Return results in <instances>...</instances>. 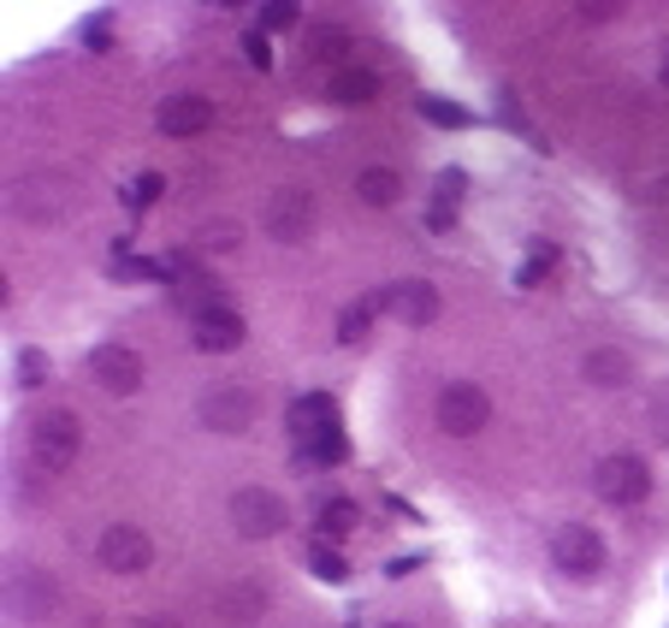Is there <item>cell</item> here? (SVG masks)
Segmentation results:
<instances>
[{"instance_id":"27","label":"cell","mask_w":669,"mask_h":628,"mask_svg":"<svg viewBox=\"0 0 669 628\" xmlns=\"http://www.w3.org/2000/svg\"><path fill=\"white\" fill-rule=\"evenodd\" d=\"M243 54H250V66H255V71H267V66H273V48H267V36H261V31L243 36Z\"/></svg>"},{"instance_id":"30","label":"cell","mask_w":669,"mask_h":628,"mask_svg":"<svg viewBox=\"0 0 669 628\" xmlns=\"http://www.w3.org/2000/svg\"><path fill=\"white\" fill-rule=\"evenodd\" d=\"M83 42H90V48H101V42H107V24L90 19V24H83Z\"/></svg>"},{"instance_id":"10","label":"cell","mask_w":669,"mask_h":628,"mask_svg":"<svg viewBox=\"0 0 669 628\" xmlns=\"http://www.w3.org/2000/svg\"><path fill=\"white\" fill-rule=\"evenodd\" d=\"M95 558H101V569H113V575H142V569L154 563V546H149V534H142V528L113 522V528L101 534Z\"/></svg>"},{"instance_id":"31","label":"cell","mask_w":669,"mask_h":628,"mask_svg":"<svg viewBox=\"0 0 669 628\" xmlns=\"http://www.w3.org/2000/svg\"><path fill=\"white\" fill-rule=\"evenodd\" d=\"M130 628H178L172 617H142V623H130Z\"/></svg>"},{"instance_id":"4","label":"cell","mask_w":669,"mask_h":628,"mask_svg":"<svg viewBox=\"0 0 669 628\" xmlns=\"http://www.w3.org/2000/svg\"><path fill=\"white\" fill-rule=\"evenodd\" d=\"M486 421H492V398L474 386V379H450V386L439 391V427L450 433V439H474Z\"/></svg>"},{"instance_id":"16","label":"cell","mask_w":669,"mask_h":628,"mask_svg":"<svg viewBox=\"0 0 669 628\" xmlns=\"http://www.w3.org/2000/svg\"><path fill=\"white\" fill-rule=\"evenodd\" d=\"M326 95L338 101V107H368V101L380 95V78H373L368 66H338L326 78Z\"/></svg>"},{"instance_id":"9","label":"cell","mask_w":669,"mask_h":628,"mask_svg":"<svg viewBox=\"0 0 669 628\" xmlns=\"http://www.w3.org/2000/svg\"><path fill=\"white\" fill-rule=\"evenodd\" d=\"M231 528L243 539H273L285 528V499L267 487H243L238 499H231Z\"/></svg>"},{"instance_id":"25","label":"cell","mask_w":669,"mask_h":628,"mask_svg":"<svg viewBox=\"0 0 669 628\" xmlns=\"http://www.w3.org/2000/svg\"><path fill=\"white\" fill-rule=\"evenodd\" d=\"M42 379H48V356H42V350H24V356H19V386L36 391Z\"/></svg>"},{"instance_id":"8","label":"cell","mask_w":669,"mask_h":628,"mask_svg":"<svg viewBox=\"0 0 669 628\" xmlns=\"http://www.w3.org/2000/svg\"><path fill=\"white\" fill-rule=\"evenodd\" d=\"M71 208V179L60 172H31V179L12 184V214H24V220H60Z\"/></svg>"},{"instance_id":"7","label":"cell","mask_w":669,"mask_h":628,"mask_svg":"<svg viewBox=\"0 0 669 628\" xmlns=\"http://www.w3.org/2000/svg\"><path fill=\"white\" fill-rule=\"evenodd\" d=\"M592 487H599V499H604V504L628 510V504L646 499L651 475H646V463H639L634 450H616V457H604L599 469H592Z\"/></svg>"},{"instance_id":"2","label":"cell","mask_w":669,"mask_h":628,"mask_svg":"<svg viewBox=\"0 0 669 628\" xmlns=\"http://www.w3.org/2000/svg\"><path fill=\"white\" fill-rule=\"evenodd\" d=\"M261 231H267L273 243H309V231H314V196H309V190H297V184L273 190L267 208H261Z\"/></svg>"},{"instance_id":"33","label":"cell","mask_w":669,"mask_h":628,"mask_svg":"<svg viewBox=\"0 0 669 628\" xmlns=\"http://www.w3.org/2000/svg\"><path fill=\"white\" fill-rule=\"evenodd\" d=\"M664 83H669V66H664Z\"/></svg>"},{"instance_id":"21","label":"cell","mask_w":669,"mask_h":628,"mask_svg":"<svg viewBox=\"0 0 669 628\" xmlns=\"http://www.w3.org/2000/svg\"><path fill=\"white\" fill-rule=\"evenodd\" d=\"M226 250H238V226H231V220L196 231V255H226Z\"/></svg>"},{"instance_id":"26","label":"cell","mask_w":669,"mask_h":628,"mask_svg":"<svg viewBox=\"0 0 669 628\" xmlns=\"http://www.w3.org/2000/svg\"><path fill=\"white\" fill-rule=\"evenodd\" d=\"M160 190H166V179H160V172H142V179L125 190V202H130V208H149V202L160 196Z\"/></svg>"},{"instance_id":"17","label":"cell","mask_w":669,"mask_h":628,"mask_svg":"<svg viewBox=\"0 0 669 628\" xmlns=\"http://www.w3.org/2000/svg\"><path fill=\"white\" fill-rule=\"evenodd\" d=\"M587 379L592 386H604V391H616V386H628L634 379V362H628V350H616V344H599V350H587Z\"/></svg>"},{"instance_id":"14","label":"cell","mask_w":669,"mask_h":628,"mask_svg":"<svg viewBox=\"0 0 669 628\" xmlns=\"http://www.w3.org/2000/svg\"><path fill=\"white\" fill-rule=\"evenodd\" d=\"M154 125L166 130V137H196V130L214 125V101L208 95H172V101H160Z\"/></svg>"},{"instance_id":"13","label":"cell","mask_w":669,"mask_h":628,"mask_svg":"<svg viewBox=\"0 0 669 628\" xmlns=\"http://www.w3.org/2000/svg\"><path fill=\"white\" fill-rule=\"evenodd\" d=\"M290 433H297L302 445H320V439H332V433H344L338 427V403H332L326 391L297 398V403H290Z\"/></svg>"},{"instance_id":"18","label":"cell","mask_w":669,"mask_h":628,"mask_svg":"<svg viewBox=\"0 0 669 628\" xmlns=\"http://www.w3.org/2000/svg\"><path fill=\"white\" fill-rule=\"evenodd\" d=\"M356 196L368 202V208H391V202L403 196V179H397L391 167H368V172L356 179Z\"/></svg>"},{"instance_id":"23","label":"cell","mask_w":669,"mask_h":628,"mask_svg":"<svg viewBox=\"0 0 669 628\" xmlns=\"http://www.w3.org/2000/svg\"><path fill=\"white\" fill-rule=\"evenodd\" d=\"M309 569H314L320 581H332V587H338V581L350 575V569H344V558H338L332 546H309Z\"/></svg>"},{"instance_id":"32","label":"cell","mask_w":669,"mask_h":628,"mask_svg":"<svg viewBox=\"0 0 669 628\" xmlns=\"http://www.w3.org/2000/svg\"><path fill=\"white\" fill-rule=\"evenodd\" d=\"M385 628H410V623H385Z\"/></svg>"},{"instance_id":"28","label":"cell","mask_w":669,"mask_h":628,"mask_svg":"<svg viewBox=\"0 0 669 628\" xmlns=\"http://www.w3.org/2000/svg\"><path fill=\"white\" fill-rule=\"evenodd\" d=\"M344 450H350V445H344V433H332V439L309 445V457H314V463H344Z\"/></svg>"},{"instance_id":"11","label":"cell","mask_w":669,"mask_h":628,"mask_svg":"<svg viewBox=\"0 0 669 628\" xmlns=\"http://www.w3.org/2000/svg\"><path fill=\"white\" fill-rule=\"evenodd\" d=\"M90 379L101 391H113V398H130V391L142 386V356L130 344H95L90 350Z\"/></svg>"},{"instance_id":"19","label":"cell","mask_w":669,"mask_h":628,"mask_svg":"<svg viewBox=\"0 0 669 628\" xmlns=\"http://www.w3.org/2000/svg\"><path fill=\"white\" fill-rule=\"evenodd\" d=\"M356 522H361L356 499H332L326 510H320V534H326V539H344V534H356Z\"/></svg>"},{"instance_id":"5","label":"cell","mask_w":669,"mask_h":628,"mask_svg":"<svg viewBox=\"0 0 669 628\" xmlns=\"http://www.w3.org/2000/svg\"><path fill=\"white\" fill-rule=\"evenodd\" d=\"M551 563L575 581H592L604 569V539L592 534L587 522H563V528L551 534Z\"/></svg>"},{"instance_id":"12","label":"cell","mask_w":669,"mask_h":628,"mask_svg":"<svg viewBox=\"0 0 669 628\" xmlns=\"http://www.w3.org/2000/svg\"><path fill=\"white\" fill-rule=\"evenodd\" d=\"M48 610H54V587H48V575L42 569H12L7 575V617L12 623H48Z\"/></svg>"},{"instance_id":"15","label":"cell","mask_w":669,"mask_h":628,"mask_svg":"<svg viewBox=\"0 0 669 628\" xmlns=\"http://www.w3.org/2000/svg\"><path fill=\"white\" fill-rule=\"evenodd\" d=\"M243 339H250V327H243V315L226 309V302L208 309V315H196V350H220L226 356V350H238Z\"/></svg>"},{"instance_id":"1","label":"cell","mask_w":669,"mask_h":628,"mask_svg":"<svg viewBox=\"0 0 669 628\" xmlns=\"http://www.w3.org/2000/svg\"><path fill=\"white\" fill-rule=\"evenodd\" d=\"M78 450H83V427H78V415H71V409H48V415L31 421V457H36V469L60 475V469H71V457H78Z\"/></svg>"},{"instance_id":"24","label":"cell","mask_w":669,"mask_h":628,"mask_svg":"<svg viewBox=\"0 0 669 628\" xmlns=\"http://www.w3.org/2000/svg\"><path fill=\"white\" fill-rule=\"evenodd\" d=\"M551 261H557V243H545V238H540V243H533V255H528V267L516 273V285H540Z\"/></svg>"},{"instance_id":"6","label":"cell","mask_w":669,"mask_h":628,"mask_svg":"<svg viewBox=\"0 0 669 628\" xmlns=\"http://www.w3.org/2000/svg\"><path fill=\"white\" fill-rule=\"evenodd\" d=\"M368 302H373L380 315L403 320V327H432V320H439V290H432L427 279H397V285H380Z\"/></svg>"},{"instance_id":"22","label":"cell","mask_w":669,"mask_h":628,"mask_svg":"<svg viewBox=\"0 0 669 628\" xmlns=\"http://www.w3.org/2000/svg\"><path fill=\"white\" fill-rule=\"evenodd\" d=\"M373 315H380L373 302H361V309H344V315H338V344H361V339H368Z\"/></svg>"},{"instance_id":"29","label":"cell","mask_w":669,"mask_h":628,"mask_svg":"<svg viewBox=\"0 0 669 628\" xmlns=\"http://www.w3.org/2000/svg\"><path fill=\"white\" fill-rule=\"evenodd\" d=\"M261 24H267V31H285V24H297V7H290V0H273V7L261 12Z\"/></svg>"},{"instance_id":"20","label":"cell","mask_w":669,"mask_h":628,"mask_svg":"<svg viewBox=\"0 0 669 628\" xmlns=\"http://www.w3.org/2000/svg\"><path fill=\"white\" fill-rule=\"evenodd\" d=\"M420 119L462 130V125H469V107H457V101H445V95H420Z\"/></svg>"},{"instance_id":"3","label":"cell","mask_w":669,"mask_h":628,"mask_svg":"<svg viewBox=\"0 0 669 628\" xmlns=\"http://www.w3.org/2000/svg\"><path fill=\"white\" fill-rule=\"evenodd\" d=\"M196 415H201V427H214V433H226V439H238V433H250L255 427V415H261V403H255V391L250 386H214L208 398L196 403Z\"/></svg>"}]
</instances>
